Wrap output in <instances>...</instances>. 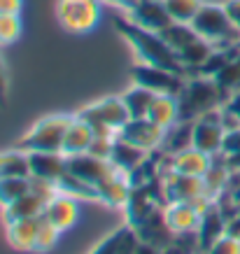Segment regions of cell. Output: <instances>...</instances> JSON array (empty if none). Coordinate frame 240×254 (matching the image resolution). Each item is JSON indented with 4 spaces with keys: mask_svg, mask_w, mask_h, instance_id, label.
Listing matches in <instances>:
<instances>
[{
    "mask_svg": "<svg viewBox=\"0 0 240 254\" xmlns=\"http://www.w3.org/2000/svg\"><path fill=\"white\" fill-rule=\"evenodd\" d=\"M115 28L119 31V35L133 47V52L138 56L140 63H149V65H156V68H166L173 70L182 77H191L189 70L182 65V61L178 59V54L173 52L168 42L163 40L161 33L147 31L138 23H133L128 16H119L115 19Z\"/></svg>",
    "mask_w": 240,
    "mask_h": 254,
    "instance_id": "6da1fadb",
    "label": "cell"
},
{
    "mask_svg": "<svg viewBox=\"0 0 240 254\" xmlns=\"http://www.w3.org/2000/svg\"><path fill=\"white\" fill-rule=\"evenodd\" d=\"M226 100H229V93L215 82V77L191 75L186 77L184 89L178 96L180 122H196L212 110L224 108Z\"/></svg>",
    "mask_w": 240,
    "mask_h": 254,
    "instance_id": "7a4b0ae2",
    "label": "cell"
},
{
    "mask_svg": "<svg viewBox=\"0 0 240 254\" xmlns=\"http://www.w3.org/2000/svg\"><path fill=\"white\" fill-rule=\"evenodd\" d=\"M161 35H163V40L168 42V47L178 54L182 65L189 70V75H194L196 70L208 61V56L212 54V49H215L212 42L201 38V35L191 28V23L173 21L166 31H161Z\"/></svg>",
    "mask_w": 240,
    "mask_h": 254,
    "instance_id": "3957f363",
    "label": "cell"
},
{
    "mask_svg": "<svg viewBox=\"0 0 240 254\" xmlns=\"http://www.w3.org/2000/svg\"><path fill=\"white\" fill-rule=\"evenodd\" d=\"M191 28L215 47H231L240 42V31L229 19L224 5H217V2H203L198 14L191 21Z\"/></svg>",
    "mask_w": 240,
    "mask_h": 254,
    "instance_id": "277c9868",
    "label": "cell"
},
{
    "mask_svg": "<svg viewBox=\"0 0 240 254\" xmlns=\"http://www.w3.org/2000/svg\"><path fill=\"white\" fill-rule=\"evenodd\" d=\"M77 117L91 126L96 135H110V138H115L119 128L131 119L121 96H108L91 105H84L77 112Z\"/></svg>",
    "mask_w": 240,
    "mask_h": 254,
    "instance_id": "5b68a950",
    "label": "cell"
},
{
    "mask_svg": "<svg viewBox=\"0 0 240 254\" xmlns=\"http://www.w3.org/2000/svg\"><path fill=\"white\" fill-rule=\"evenodd\" d=\"M72 117L75 115L42 117L31 131L16 142V149H21V152H61L63 138H65V131H68Z\"/></svg>",
    "mask_w": 240,
    "mask_h": 254,
    "instance_id": "8992f818",
    "label": "cell"
},
{
    "mask_svg": "<svg viewBox=\"0 0 240 254\" xmlns=\"http://www.w3.org/2000/svg\"><path fill=\"white\" fill-rule=\"evenodd\" d=\"M56 19L68 33H91L101 19V0H59Z\"/></svg>",
    "mask_w": 240,
    "mask_h": 254,
    "instance_id": "52a82bcc",
    "label": "cell"
},
{
    "mask_svg": "<svg viewBox=\"0 0 240 254\" xmlns=\"http://www.w3.org/2000/svg\"><path fill=\"white\" fill-rule=\"evenodd\" d=\"M222 117H224V108L212 110L208 115H203L201 119H196L194 133H191V147H196L198 152L208 156L222 154L226 138V128L222 124Z\"/></svg>",
    "mask_w": 240,
    "mask_h": 254,
    "instance_id": "ba28073f",
    "label": "cell"
},
{
    "mask_svg": "<svg viewBox=\"0 0 240 254\" xmlns=\"http://www.w3.org/2000/svg\"><path fill=\"white\" fill-rule=\"evenodd\" d=\"M131 77H133V84L145 86V89H149L154 93H166V96H180V91L186 84V77H182L178 72L166 68H156V65L140 63V61L131 68Z\"/></svg>",
    "mask_w": 240,
    "mask_h": 254,
    "instance_id": "9c48e42d",
    "label": "cell"
},
{
    "mask_svg": "<svg viewBox=\"0 0 240 254\" xmlns=\"http://www.w3.org/2000/svg\"><path fill=\"white\" fill-rule=\"evenodd\" d=\"M161 189L166 205L168 203H194V200L208 198L203 177L180 175V173H173V170L161 175Z\"/></svg>",
    "mask_w": 240,
    "mask_h": 254,
    "instance_id": "30bf717a",
    "label": "cell"
},
{
    "mask_svg": "<svg viewBox=\"0 0 240 254\" xmlns=\"http://www.w3.org/2000/svg\"><path fill=\"white\" fill-rule=\"evenodd\" d=\"M68 173H72L82 182L98 189V185H103L110 177H115L119 170L115 168V163L110 159H101V156H93L86 152V154L68 156Z\"/></svg>",
    "mask_w": 240,
    "mask_h": 254,
    "instance_id": "8fae6325",
    "label": "cell"
},
{
    "mask_svg": "<svg viewBox=\"0 0 240 254\" xmlns=\"http://www.w3.org/2000/svg\"><path fill=\"white\" fill-rule=\"evenodd\" d=\"M210 198H201L194 203H168L163 208L166 222L173 229V233H196L198 224L203 219V212L210 208Z\"/></svg>",
    "mask_w": 240,
    "mask_h": 254,
    "instance_id": "7c38bea8",
    "label": "cell"
},
{
    "mask_svg": "<svg viewBox=\"0 0 240 254\" xmlns=\"http://www.w3.org/2000/svg\"><path fill=\"white\" fill-rule=\"evenodd\" d=\"M117 135L128 140L131 145L140 147V149H145V152H154V149L161 147L163 138H166V128L156 126L152 119L145 117V119H128V122L119 128Z\"/></svg>",
    "mask_w": 240,
    "mask_h": 254,
    "instance_id": "4fadbf2b",
    "label": "cell"
},
{
    "mask_svg": "<svg viewBox=\"0 0 240 254\" xmlns=\"http://www.w3.org/2000/svg\"><path fill=\"white\" fill-rule=\"evenodd\" d=\"M126 16L133 23H138L147 31L161 33L173 23L168 9L163 5V0H135L131 7L126 9Z\"/></svg>",
    "mask_w": 240,
    "mask_h": 254,
    "instance_id": "5bb4252c",
    "label": "cell"
},
{
    "mask_svg": "<svg viewBox=\"0 0 240 254\" xmlns=\"http://www.w3.org/2000/svg\"><path fill=\"white\" fill-rule=\"evenodd\" d=\"M163 173L161 175H166V173H180V175H191V177H203L205 173H208L210 163H212V156L203 154V152H198L196 147H189V149H182V152H178V154H163Z\"/></svg>",
    "mask_w": 240,
    "mask_h": 254,
    "instance_id": "9a60e30c",
    "label": "cell"
},
{
    "mask_svg": "<svg viewBox=\"0 0 240 254\" xmlns=\"http://www.w3.org/2000/svg\"><path fill=\"white\" fill-rule=\"evenodd\" d=\"M133 231L138 236V240L142 243H149V245L159 247V250H166L175 240V233L166 222V215H163V208H156L147 219H142L138 226H133Z\"/></svg>",
    "mask_w": 240,
    "mask_h": 254,
    "instance_id": "2e32d148",
    "label": "cell"
},
{
    "mask_svg": "<svg viewBox=\"0 0 240 254\" xmlns=\"http://www.w3.org/2000/svg\"><path fill=\"white\" fill-rule=\"evenodd\" d=\"M31 177H40L56 185L68 173V156L63 152H28Z\"/></svg>",
    "mask_w": 240,
    "mask_h": 254,
    "instance_id": "e0dca14e",
    "label": "cell"
},
{
    "mask_svg": "<svg viewBox=\"0 0 240 254\" xmlns=\"http://www.w3.org/2000/svg\"><path fill=\"white\" fill-rule=\"evenodd\" d=\"M226 222H229V219L224 217L222 208L212 200L210 208L203 212V219H201V224H198V231H196V236H198V247H201L198 252L205 254L222 236H226Z\"/></svg>",
    "mask_w": 240,
    "mask_h": 254,
    "instance_id": "ac0fdd59",
    "label": "cell"
},
{
    "mask_svg": "<svg viewBox=\"0 0 240 254\" xmlns=\"http://www.w3.org/2000/svg\"><path fill=\"white\" fill-rule=\"evenodd\" d=\"M42 215L54 224L59 231H68L77 222V198L65 196V193H56L54 198L47 203Z\"/></svg>",
    "mask_w": 240,
    "mask_h": 254,
    "instance_id": "d6986e66",
    "label": "cell"
},
{
    "mask_svg": "<svg viewBox=\"0 0 240 254\" xmlns=\"http://www.w3.org/2000/svg\"><path fill=\"white\" fill-rule=\"evenodd\" d=\"M96 133L84 119H79L77 115L72 117L68 131H65V138H63V147L61 152L65 156H77V154H86L89 147H91Z\"/></svg>",
    "mask_w": 240,
    "mask_h": 254,
    "instance_id": "ffe728a7",
    "label": "cell"
},
{
    "mask_svg": "<svg viewBox=\"0 0 240 254\" xmlns=\"http://www.w3.org/2000/svg\"><path fill=\"white\" fill-rule=\"evenodd\" d=\"M147 156H149V152H145V149H140V147L131 145L128 140H124V138H119V135H117L115 145H112L110 161L115 163V168L119 170V173L128 175V173H133V170L138 168L140 163L147 161Z\"/></svg>",
    "mask_w": 240,
    "mask_h": 254,
    "instance_id": "44dd1931",
    "label": "cell"
},
{
    "mask_svg": "<svg viewBox=\"0 0 240 254\" xmlns=\"http://www.w3.org/2000/svg\"><path fill=\"white\" fill-rule=\"evenodd\" d=\"M40 217L7 222V243L9 245L14 247V250H21V252H33V250H35V236H38Z\"/></svg>",
    "mask_w": 240,
    "mask_h": 254,
    "instance_id": "7402d4cb",
    "label": "cell"
},
{
    "mask_svg": "<svg viewBox=\"0 0 240 254\" xmlns=\"http://www.w3.org/2000/svg\"><path fill=\"white\" fill-rule=\"evenodd\" d=\"M52 198H47L42 193H35V191H28L26 196H21L19 200H14L12 205H7L5 210V224L7 222H14V219H33V217H40L45 212L47 203Z\"/></svg>",
    "mask_w": 240,
    "mask_h": 254,
    "instance_id": "603a6c76",
    "label": "cell"
},
{
    "mask_svg": "<svg viewBox=\"0 0 240 254\" xmlns=\"http://www.w3.org/2000/svg\"><path fill=\"white\" fill-rule=\"evenodd\" d=\"M131 182L124 173H117L115 177L105 180L103 185H98V200L110 205V208H126L128 196H131Z\"/></svg>",
    "mask_w": 240,
    "mask_h": 254,
    "instance_id": "cb8c5ba5",
    "label": "cell"
},
{
    "mask_svg": "<svg viewBox=\"0 0 240 254\" xmlns=\"http://www.w3.org/2000/svg\"><path fill=\"white\" fill-rule=\"evenodd\" d=\"M147 119L161 126V128H171L173 124L180 122V110H178V96H166V93H156L154 103L149 108Z\"/></svg>",
    "mask_w": 240,
    "mask_h": 254,
    "instance_id": "d4e9b609",
    "label": "cell"
},
{
    "mask_svg": "<svg viewBox=\"0 0 240 254\" xmlns=\"http://www.w3.org/2000/svg\"><path fill=\"white\" fill-rule=\"evenodd\" d=\"M154 98H156L154 91H149V89H145L140 84H133L131 89H126L121 93V100H124L131 119H145L149 115V108H152Z\"/></svg>",
    "mask_w": 240,
    "mask_h": 254,
    "instance_id": "484cf974",
    "label": "cell"
},
{
    "mask_svg": "<svg viewBox=\"0 0 240 254\" xmlns=\"http://www.w3.org/2000/svg\"><path fill=\"white\" fill-rule=\"evenodd\" d=\"M191 133H194V122L173 124L171 128H166V138H163L159 149L168 156L178 154L182 149H189V147H191Z\"/></svg>",
    "mask_w": 240,
    "mask_h": 254,
    "instance_id": "4316f807",
    "label": "cell"
},
{
    "mask_svg": "<svg viewBox=\"0 0 240 254\" xmlns=\"http://www.w3.org/2000/svg\"><path fill=\"white\" fill-rule=\"evenodd\" d=\"M56 189H59V193H65V196H72V198H79V200H98V189L82 182L72 173H65L56 182Z\"/></svg>",
    "mask_w": 240,
    "mask_h": 254,
    "instance_id": "83f0119b",
    "label": "cell"
},
{
    "mask_svg": "<svg viewBox=\"0 0 240 254\" xmlns=\"http://www.w3.org/2000/svg\"><path fill=\"white\" fill-rule=\"evenodd\" d=\"M31 191V177H0V205L7 208Z\"/></svg>",
    "mask_w": 240,
    "mask_h": 254,
    "instance_id": "f1b7e54d",
    "label": "cell"
},
{
    "mask_svg": "<svg viewBox=\"0 0 240 254\" xmlns=\"http://www.w3.org/2000/svg\"><path fill=\"white\" fill-rule=\"evenodd\" d=\"M133 233L135 231H133L131 226H121V229L112 231L110 236H105L89 254H121V250H124V245L131 240Z\"/></svg>",
    "mask_w": 240,
    "mask_h": 254,
    "instance_id": "f546056e",
    "label": "cell"
},
{
    "mask_svg": "<svg viewBox=\"0 0 240 254\" xmlns=\"http://www.w3.org/2000/svg\"><path fill=\"white\" fill-rule=\"evenodd\" d=\"M0 177H31V161H28V152H21V149H12L5 156V163H2V170H0Z\"/></svg>",
    "mask_w": 240,
    "mask_h": 254,
    "instance_id": "4dcf8cb0",
    "label": "cell"
},
{
    "mask_svg": "<svg viewBox=\"0 0 240 254\" xmlns=\"http://www.w3.org/2000/svg\"><path fill=\"white\" fill-rule=\"evenodd\" d=\"M163 5H166L173 21L191 23L194 16L198 14V9H201L203 0H163Z\"/></svg>",
    "mask_w": 240,
    "mask_h": 254,
    "instance_id": "1f68e13d",
    "label": "cell"
},
{
    "mask_svg": "<svg viewBox=\"0 0 240 254\" xmlns=\"http://www.w3.org/2000/svg\"><path fill=\"white\" fill-rule=\"evenodd\" d=\"M215 82H217L229 96H231L233 91H238L240 89V52L215 75Z\"/></svg>",
    "mask_w": 240,
    "mask_h": 254,
    "instance_id": "d6a6232c",
    "label": "cell"
},
{
    "mask_svg": "<svg viewBox=\"0 0 240 254\" xmlns=\"http://www.w3.org/2000/svg\"><path fill=\"white\" fill-rule=\"evenodd\" d=\"M59 236H61V231L42 215L38 224V236H35V250L33 252H52L59 243Z\"/></svg>",
    "mask_w": 240,
    "mask_h": 254,
    "instance_id": "836d02e7",
    "label": "cell"
},
{
    "mask_svg": "<svg viewBox=\"0 0 240 254\" xmlns=\"http://www.w3.org/2000/svg\"><path fill=\"white\" fill-rule=\"evenodd\" d=\"M21 35V19L19 14H0V47L14 45Z\"/></svg>",
    "mask_w": 240,
    "mask_h": 254,
    "instance_id": "e575fe53",
    "label": "cell"
},
{
    "mask_svg": "<svg viewBox=\"0 0 240 254\" xmlns=\"http://www.w3.org/2000/svg\"><path fill=\"white\" fill-rule=\"evenodd\" d=\"M115 138H110V135H96L93 142H91V147H89V154L101 156V159H110V154H112V145H115Z\"/></svg>",
    "mask_w": 240,
    "mask_h": 254,
    "instance_id": "d590c367",
    "label": "cell"
},
{
    "mask_svg": "<svg viewBox=\"0 0 240 254\" xmlns=\"http://www.w3.org/2000/svg\"><path fill=\"white\" fill-rule=\"evenodd\" d=\"M205 254H240V240L231 238V236H222Z\"/></svg>",
    "mask_w": 240,
    "mask_h": 254,
    "instance_id": "8d00e7d4",
    "label": "cell"
},
{
    "mask_svg": "<svg viewBox=\"0 0 240 254\" xmlns=\"http://www.w3.org/2000/svg\"><path fill=\"white\" fill-rule=\"evenodd\" d=\"M226 156L240 154V128H233V131H226L224 138V149H222Z\"/></svg>",
    "mask_w": 240,
    "mask_h": 254,
    "instance_id": "74e56055",
    "label": "cell"
},
{
    "mask_svg": "<svg viewBox=\"0 0 240 254\" xmlns=\"http://www.w3.org/2000/svg\"><path fill=\"white\" fill-rule=\"evenodd\" d=\"M7 91H9V77H7V68L5 61L0 59V108L7 103Z\"/></svg>",
    "mask_w": 240,
    "mask_h": 254,
    "instance_id": "f35d334b",
    "label": "cell"
},
{
    "mask_svg": "<svg viewBox=\"0 0 240 254\" xmlns=\"http://www.w3.org/2000/svg\"><path fill=\"white\" fill-rule=\"evenodd\" d=\"M224 9H226V14H229V19L233 21V26L240 31V0H226Z\"/></svg>",
    "mask_w": 240,
    "mask_h": 254,
    "instance_id": "ab89813d",
    "label": "cell"
},
{
    "mask_svg": "<svg viewBox=\"0 0 240 254\" xmlns=\"http://www.w3.org/2000/svg\"><path fill=\"white\" fill-rule=\"evenodd\" d=\"M23 0H0V14H19Z\"/></svg>",
    "mask_w": 240,
    "mask_h": 254,
    "instance_id": "60d3db41",
    "label": "cell"
},
{
    "mask_svg": "<svg viewBox=\"0 0 240 254\" xmlns=\"http://www.w3.org/2000/svg\"><path fill=\"white\" fill-rule=\"evenodd\" d=\"M224 108L231 112V115H236L240 119V89L238 91H233L231 96H229V100L224 103Z\"/></svg>",
    "mask_w": 240,
    "mask_h": 254,
    "instance_id": "b9f144b4",
    "label": "cell"
},
{
    "mask_svg": "<svg viewBox=\"0 0 240 254\" xmlns=\"http://www.w3.org/2000/svg\"><path fill=\"white\" fill-rule=\"evenodd\" d=\"M226 236H231V238L240 240V212L238 215H233L229 222H226Z\"/></svg>",
    "mask_w": 240,
    "mask_h": 254,
    "instance_id": "7bdbcfd3",
    "label": "cell"
},
{
    "mask_svg": "<svg viewBox=\"0 0 240 254\" xmlns=\"http://www.w3.org/2000/svg\"><path fill=\"white\" fill-rule=\"evenodd\" d=\"M135 254H163V250H159V247H154V245H149V243H142V240H138Z\"/></svg>",
    "mask_w": 240,
    "mask_h": 254,
    "instance_id": "ee69618b",
    "label": "cell"
},
{
    "mask_svg": "<svg viewBox=\"0 0 240 254\" xmlns=\"http://www.w3.org/2000/svg\"><path fill=\"white\" fill-rule=\"evenodd\" d=\"M5 156H7V152H0V170H2V163H5Z\"/></svg>",
    "mask_w": 240,
    "mask_h": 254,
    "instance_id": "f6af8a7d",
    "label": "cell"
}]
</instances>
